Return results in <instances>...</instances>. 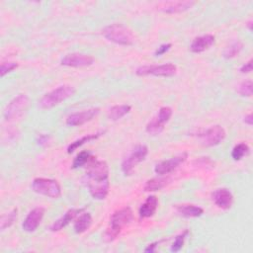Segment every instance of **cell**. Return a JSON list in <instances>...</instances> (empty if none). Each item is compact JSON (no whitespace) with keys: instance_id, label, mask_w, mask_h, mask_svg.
I'll return each mask as SVG.
<instances>
[{"instance_id":"cell-1","label":"cell","mask_w":253,"mask_h":253,"mask_svg":"<svg viewBox=\"0 0 253 253\" xmlns=\"http://www.w3.org/2000/svg\"><path fill=\"white\" fill-rule=\"evenodd\" d=\"M85 166L86 182L90 195L96 200L106 199L110 188L108 164L92 155Z\"/></svg>"},{"instance_id":"cell-2","label":"cell","mask_w":253,"mask_h":253,"mask_svg":"<svg viewBox=\"0 0 253 253\" xmlns=\"http://www.w3.org/2000/svg\"><path fill=\"white\" fill-rule=\"evenodd\" d=\"M134 219L133 211L130 207H125L116 211L110 220V225L106 229L103 238L107 242L114 241L121 233L122 229L130 225Z\"/></svg>"},{"instance_id":"cell-3","label":"cell","mask_w":253,"mask_h":253,"mask_svg":"<svg viewBox=\"0 0 253 253\" xmlns=\"http://www.w3.org/2000/svg\"><path fill=\"white\" fill-rule=\"evenodd\" d=\"M102 35L108 41L121 46H132L135 43L133 32L123 24H112L105 27Z\"/></svg>"},{"instance_id":"cell-4","label":"cell","mask_w":253,"mask_h":253,"mask_svg":"<svg viewBox=\"0 0 253 253\" xmlns=\"http://www.w3.org/2000/svg\"><path fill=\"white\" fill-rule=\"evenodd\" d=\"M74 94H75L74 87L70 85H62L45 94L39 101V106L45 110L52 109L59 105L62 101H65L66 99L70 98Z\"/></svg>"},{"instance_id":"cell-5","label":"cell","mask_w":253,"mask_h":253,"mask_svg":"<svg viewBox=\"0 0 253 253\" xmlns=\"http://www.w3.org/2000/svg\"><path fill=\"white\" fill-rule=\"evenodd\" d=\"M32 188L34 192L52 199H58L61 196L60 185L54 179L36 178L32 183Z\"/></svg>"},{"instance_id":"cell-6","label":"cell","mask_w":253,"mask_h":253,"mask_svg":"<svg viewBox=\"0 0 253 253\" xmlns=\"http://www.w3.org/2000/svg\"><path fill=\"white\" fill-rule=\"evenodd\" d=\"M148 153V148L144 144L137 145L134 150L122 162V170L125 175H131L136 166L143 161Z\"/></svg>"},{"instance_id":"cell-7","label":"cell","mask_w":253,"mask_h":253,"mask_svg":"<svg viewBox=\"0 0 253 253\" xmlns=\"http://www.w3.org/2000/svg\"><path fill=\"white\" fill-rule=\"evenodd\" d=\"M30 99L25 94L16 96L6 107L4 111V118L6 121H13L20 118L28 109Z\"/></svg>"},{"instance_id":"cell-8","label":"cell","mask_w":253,"mask_h":253,"mask_svg":"<svg viewBox=\"0 0 253 253\" xmlns=\"http://www.w3.org/2000/svg\"><path fill=\"white\" fill-rule=\"evenodd\" d=\"M177 72V66L173 63H165L161 65H143L140 66L136 73L139 76L154 75V76H163L170 77Z\"/></svg>"},{"instance_id":"cell-9","label":"cell","mask_w":253,"mask_h":253,"mask_svg":"<svg viewBox=\"0 0 253 253\" xmlns=\"http://www.w3.org/2000/svg\"><path fill=\"white\" fill-rule=\"evenodd\" d=\"M226 133L222 126L216 125L199 134L201 142L206 146H216L225 139Z\"/></svg>"},{"instance_id":"cell-10","label":"cell","mask_w":253,"mask_h":253,"mask_svg":"<svg viewBox=\"0 0 253 253\" xmlns=\"http://www.w3.org/2000/svg\"><path fill=\"white\" fill-rule=\"evenodd\" d=\"M187 157H188L187 152H183V153H181L175 157H172L170 159L163 160L155 165L154 171L158 175H165V174L170 173L173 170H175L179 165L184 163L186 161Z\"/></svg>"},{"instance_id":"cell-11","label":"cell","mask_w":253,"mask_h":253,"mask_svg":"<svg viewBox=\"0 0 253 253\" xmlns=\"http://www.w3.org/2000/svg\"><path fill=\"white\" fill-rule=\"evenodd\" d=\"M100 112L99 108H91L82 112H76L69 115L66 119V125L70 127H77L92 121Z\"/></svg>"},{"instance_id":"cell-12","label":"cell","mask_w":253,"mask_h":253,"mask_svg":"<svg viewBox=\"0 0 253 253\" xmlns=\"http://www.w3.org/2000/svg\"><path fill=\"white\" fill-rule=\"evenodd\" d=\"M61 65L69 66V67H84V66H90L94 63V58L89 55L84 54H70L65 56L61 59Z\"/></svg>"},{"instance_id":"cell-13","label":"cell","mask_w":253,"mask_h":253,"mask_svg":"<svg viewBox=\"0 0 253 253\" xmlns=\"http://www.w3.org/2000/svg\"><path fill=\"white\" fill-rule=\"evenodd\" d=\"M44 215H45V209L42 207H38L32 210L22 225L23 229L27 232L35 231L40 225L44 218Z\"/></svg>"},{"instance_id":"cell-14","label":"cell","mask_w":253,"mask_h":253,"mask_svg":"<svg viewBox=\"0 0 253 253\" xmlns=\"http://www.w3.org/2000/svg\"><path fill=\"white\" fill-rule=\"evenodd\" d=\"M212 199L214 203L223 210H228L233 204V195L226 188H220L213 192Z\"/></svg>"},{"instance_id":"cell-15","label":"cell","mask_w":253,"mask_h":253,"mask_svg":"<svg viewBox=\"0 0 253 253\" xmlns=\"http://www.w3.org/2000/svg\"><path fill=\"white\" fill-rule=\"evenodd\" d=\"M194 5V1H172L165 3V5L160 8V10L167 14H177L189 10Z\"/></svg>"},{"instance_id":"cell-16","label":"cell","mask_w":253,"mask_h":253,"mask_svg":"<svg viewBox=\"0 0 253 253\" xmlns=\"http://www.w3.org/2000/svg\"><path fill=\"white\" fill-rule=\"evenodd\" d=\"M215 43V36L213 35H204L201 37H197L192 42L190 49L193 53L199 54L208 50Z\"/></svg>"},{"instance_id":"cell-17","label":"cell","mask_w":253,"mask_h":253,"mask_svg":"<svg viewBox=\"0 0 253 253\" xmlns=\"http://www.w3.org/2000/svg\"><path fill=\"white\" fill-rule=\"evenodd\" d=\"M82 211L83 210H75V209H71V210L67 211L61 218H59L57 221H56L52 225V226L50 227L51 231L61 230L63 227H65L67 225H69L77 217V215H79V213Z\"/></svg>"},{"instance_id":"cell-18","label":"cell","mask_w":253,"mask_h":253,"mask_svg":"<svg viewBox=\"0 0 253 253\" xmlns=\"http://www.w3.org/2000/svg\"><path fill=\"white\" fill-rule=\"evenodd\" d=\"M158 207V200L155 196H149L144 203L141 206L140 211H139V215H140V219H147L152 217Z\"/></svg>"},{"instance_id":"cell-19","label":"cell","mask_w":253,"mask_h":253,"mask_svg":"<svg viewBox=\"0 0 253 253\" xmlns=\"http://www.w3.org/2000/svg\"><path fill=\"white\" fill-rule=\"evenodd\" d=\"M171 182L170 177H165L164 175H160V177H155L152 179H149L146 181L144 185V191L145 192H155L163 189L165 186H167Z\"/></svg>"},{"instance_id":"cell-20","label":"cell","mask_w":253,"mask_h":253,"mask_svg":"<svg viewBox=\"0 0 253 253\" xmlns=\"http://www.w3.org/2000/svg\"><path fill=\"white\" fill-rule=\"evenodd\" d=\"M176 211L184 218H199L204 214V210L201 207L191 204L177 205Z\"/></svg>"},{"instance_id":"cell-21","label":"cell","mask_w":253,"mask_h":253,"mask_svg":"<svg viewBox=\"0 0 253 253\" xmlns=\"http://www.w3.org/2000/svg\"><path fill=\"white\" fill-rule=\"evenodd\" d=\"M92 224V217L89 213H84L74 222V230L76 233L85 232Z\"/></svg>"},{"instance_id":"cell-22","label":"cell","mask_w":253,"mask_h":253,"mask_svg":"<svg viewBox=\"0 0 253 253\" xmlns=\"http://www.w3.org/2000/svg\"><path fill=\"white\" fill-rule=\"evenodd\" d=\"M132 107L130 105H117L109 110L108 117L112 121H118L130 113Z\"/></svg>"},{"instance_id":"cell-23","label":"cell","mask_w":253,"mask_h":253,"mask_svg":"<svg viewBox=\"0 0 253 253\" xmlns=\"http://www.w3.org/2000/svg\"><path fill=\"white\" fill-rule=\"evenodd\" d=\"M102 135V133H98V134H92V135H87L85 137H83L79 140H76L75 141L71 142L68 147H67V153H72L74 150H76L78 147L82 146L83 144H85L86 142L88 141H94V140H97L100 136Z\"/></svg>"},{"instance_id":"cell-24","label":"cell","mask_w":253,"mask_h":253,"mask_svg":"<svg viewBox=\"0 0 253 253\" xmlns=\"http://www.w3.org/2000/svg\"><path fill=\"white\" fill-rule=\"evenodd\" d=\"M243 49V43L241 41H234L232 42L229 46H227L225 48V50L224 51V57L226 59H230L235 57L236 56L239 55V53L242 51Z\"/></svg>"},{"instance_id":"cell-25","label":"cell","mask_w":253,"mask_h":253,"mask_svg":"<svg viewBox=\"0 0 253 253\" xmlns=\"http://www.w3.org/2000/svg\"><path fill=\"white\" fill-rule=\"evenodd\" d=\"M17 216H18L17 209H13L9 213L2 215L1 219H0V229L4 230V229L10 227L16 222Z\"/></svg>"},{"instance_id":"cell-26","label":"cell","mask_w":253,"mask_h":253,"mask_svg":"<svg viewBox=\"0 0 253 253\" xmlns=\"http://www.w3.org/2000/svg\"><path fill=\"white\" fill-rule=\"evenodd\" d=\"M91 157H92V154L88 150H84V151L79 152L76 155V157L74 158L71 168H73V169H76V168L85 166L88 163V161L90 160Z\"/></svg>"},{"instance_id":"cell-27","label":"cell","mask_w":253,"mask_h":253,"mask_svg":"<svg viewBox=\"0 0 253 253\" xmlns=\"http://www.w3.org/2000/svg\"><path fill=\"white\" fill-rule=\"evenodd\" d=\"M249 151H250L249 146L245 142H240L233 147L231 151V157L233 158V160L238 161L242 159L244 156H246L249 153Z\"/></svg>"},{"instance_id":"cell-28","label":"cell","mask_w":253,"mask_h":253,"mask_svg":"<svg viewBox=\"0 0 253 253\" xmlns=\"http://www.w3.org/2000/svg\"><path fill=\"white\" fill-rule=\"evenodd\" d=\"M164 126L163 124H161L157 119L156 117L153 118L147 125H146V128H145V131L147 134L151 135V136H157L159 134H161L164 130Z\"/></svg>"},{"instance_id":"cell-29","label":"cell","mask_w":253,"mask_h":253,"mask_svg":"<svg viewBox=\"0 0 253 253\" xmlns=\"http://www.w3.org/2000/svg\"><path fill=\"white\" fill-rule=\"evenodd\" d=\"M237 92L242 97H251L253 93V84L251 80L243 81L238 86Z\"/></svg>"},{"instance_id":"cell-30","label":"cell","mask_w":253,"mask_h":253,"mask_svg":"<svg viewBox=\"0 0 253 253\" xmlns=\"http://www.w3.org/2000/svg\"><path fill=\"white\" fill-rule=\"evenodd\" d=\"M172 116V109L170 107H161L156 116V119L163 125L170 120Z\"/></svg>"},{"instance_id":"cell-31","label":"cell","mask_w":253,"mask_h":253,"mask_svg":"<svg viewBox=\"0 0 253 253\" xmlns=\"http://www.w3.org/2000/svg\"><path fill=\"white\" fill-rule=\"evenodd\" d=\"M188 233H189V231L186 229L181 234L176 236V238H175V240H174V242H173V244L171 246V251L177 252V251H179L182 248V246L184 244V241H185V238L188 235Z\"/></svg>"},{"instance_id":"cell-32","label":"cell","mask_w":253,"mask_h":253,"mask_svg":"<svg viewBox=\"0 0 253 253\" xmlns=\"http://www.w3.org/2000/svg\"><path fill=\"white\" fill-rule=\"evenodd\" d=\"M18 67V63L14 61H7V62H2L0 65V75L1 77L5 76L7 73L13 71Z\"/></svg>"},{"instance_id":"cell-33","label":"cell","mask_w":253,"mask_h":253,"mask_svg":"<svg viewBox=\"0 0 253 253\" xmlns=\"http://www.w3.org/2000/svg\"><path fill=\"white\" fill-rule=\"evenodd\" d=\"M195 162H197L199 166H203V167L211 166V168L215 167V162H213V161L210 159V157H200V158H198Z\"/></svg>"},{"instance_id":"cell-34","label":"cell","mask_w":253,"mask_h":253,"mask_svg":"<svg viewBox=\"0 0 253 253\" xmlns=\"http://www.w3.org/2000/svg\"><path fill=\"white\" fill-rule=\"evenodd\" d=\"M171 47H172L171 44H164V45H161V46L155 51L154 55H155L156 56H162V55H164L165 53H167L168 51H169V50L171 49Z\"/></svg>"},{"instance_id":"cell-35","label":"cell","mask_w":253,"mask_h":253,"mask_svg":"<svg viewBox=\"0 0 253 253\" xmlns=\"http://www.w3.org/2000/svg\"><path fill=\"white\" fill-rule=\"evenodd\" d=\"M252 62L253 60L250 59L247 62H245L241 67H240V72L241 73H250L252 71Z\"/></svg>"},{"instance_id":"cell-36","label":"cell","mask_w":253,"mask_h":253,"mask_svg":"<svg viewBox=\"0 0 253 253\" xmlns=\"http://www.w3.org/2000/svg\"><path fill=\"white\" fill-rule=\"evenodd\" d=\"M244 123L247 124L248 126H252V124H253V116H252L251 113L245 116V118H244Z\"/></svg>"},{"instance_id":"cell-37","label":"cell","mask_w":253,"mask_h":253,"mask_svg":"<svg viewBox=\"0 0 253 253\" xmlns=\"http://www.w3.org/2000/svg\"><path fill=\"white\" fill-rule=\"evenodd\" d=\"M157 244H158L157 242H154V243L149 244V245L144 249V251H145V252H154V251H155V249H156Z\"/></svg>"},{"instance_id":"cell-38","label":"cell","mask_w":253,"mask_h":253,"mask_svg":"<svg viewBox=\"0 0 253 253\" xmlns=\"http://www.w3.org/2000/svg\"><path fill=\"white\" fill-rule=\"evenodd\" d=\"M49 141V137L48 136H44V135H41L38 141H39V144H46Z\"/></svg>"},{"instance_id":"cell-39","label":"cell","mask_w":253,"mask_h":253,"mask_svg":"<svg viewBox=\"0 0 253 253\" xmlns=\"http://www.w3.org/2000/svg\"><path fill=\"white\" fill-rule=\"evenodd\" d=\"M247 26H248V29L251 31V30H252V21H249V22L247 23Z\"/></svg>"}]
</instances>
